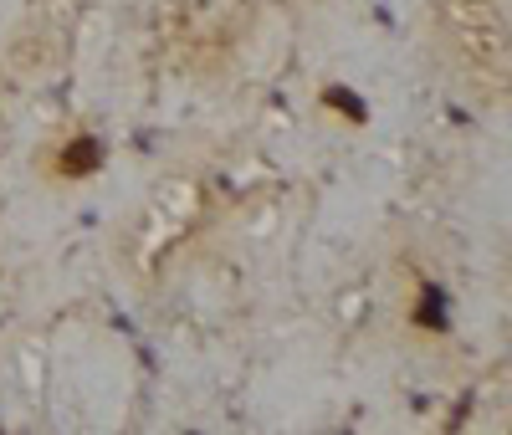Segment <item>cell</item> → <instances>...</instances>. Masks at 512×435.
<instances>
[{
  "label": "cell",
  "instance_id": "cell-1",
  "mask_svg": "<svg viewBox=\"0 0 512 435\" xmlns=\"http://www.w3.org/2000/svg\"><path fill=\"white\" fill-rule=\"evenodd\" d=\"M210 221V185L195 169H169L139 195V205L128 210V221L118 226L113 261L118 277L134 292H154L169 272L180 267V256L195 246V236Z\"/></svg>",
  "mask_w": 512,
  "mask_h": 435
},
{
  "label": "cell",
  "instance_id": "cell-2",
  "mask_svg": "<svg viewBox=\"0 0 512 435\" xmlns=\"http://www.w3.org/2000/svg\"><path fill=\"white\" fill-rule=\"evenodd\" d=\"M425 47L441 77L477 108H507L512 87V21L507 0H431Z\"/></svg>",
  "mask_w": 512,
  "mask_h": 435
},
{
  "label": "cell",
  "instance_id": "cell-3",
  "mask_svg": "<svg viewBox=\"0 0 512 435\" xmlns=\"http://www.w3.org/2000/svg\"><path fill=\"white\" fill-rule=\"evenodd\" d=\"M169 36L195 77H210L236 62L241 41L251 36V0H175Z\"/></svg>",
  "mask_w": 512,
  "mask_h": 435
},
{
  "label": "cell",
  "instance_id": "cell-4",
  "mask_svg": "<svg viewBox=\"0 0 512 435\" xmlns=\"http://www.w3.org/2000/svg\"><path fill=\"white\" fill-rule=\"evenodd\" d=\"M103 159H108L103 139L93 134V128H82V123H67V128H57V134H47V139L36 144V154H31L36 180H47L57 190L88 185L93 174L103 169Z\"/></svg>",
  "mask_w": 512,
  "mask_h": 435
},
{
  "label": "cell",
  "instance_id": "cell-5",
  "mask_svg": "<svg viewBox=\"0 0 512 435\" xmlns=\"http://www.w3.org/2000/svg\"><path fill=\"white\" fill-rule=\"evenodd\" d=\"M400 297H405V328L415 338H441L451 328V297H446V287L425 267H410L405 272Z\"/></svg>",
  "mask_w": 512,
  "mask_h": 435
},
{
  "label": "cell",
  "instance_id": "cell-6",
  "mask_svg": "<svg viewBox=\"0 0 512 435\" xmlns=\"http://www.w3.org/2000/svg\"><path fill=\"white\" fill-rule=\"evenodd\" d=\"M292 6H328V0H292Z\"/></svg>",
  "mask_w": 512,
  "mask_h": 435
}]
</instances>
